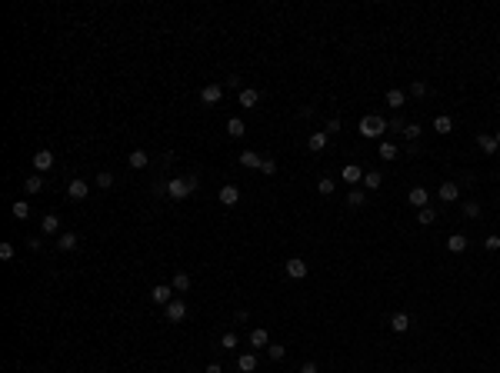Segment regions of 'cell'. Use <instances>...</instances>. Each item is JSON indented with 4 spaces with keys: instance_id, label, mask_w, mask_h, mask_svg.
Instances as JSON below:
<instances>
[{
    "instance_id": "cell-1",
    "label": "cell",
    "mask_w": 500,
    "mask_h": 373,
    "mask_svg": "<svg viewBox=\"0 0 500 373\" xmlns=\"http://www.w3.org/2000/svg\"><path fill=\"white\" fill-rule=\"evenodd\" d=\"M357 130H360L364 140H377V137H384V133H387V120H384V117H377V114H367L360 123H357Z\"/></svg>"
},
{
    "instance_id": "cell-2",
    "label": "cell",
    "mask_w": 500,
    "mask_h": 373,
    "mask_svg": "<svg viewBox=\"0 0 500 373\" xmlns=\"http://www.w3.org/2000/svg\"><path fill=\"white\" fill-rule=\"evenodd\" d=\"M194 187H197V177L190 173V177H184V180H167V197H174V200H184V197H190L194 193Z\"/></svg>"
},
{
    "instance_id": "cell-3",
    "label": "cell",
    "mask_w": 500,
    "mask_h": 373,
    "mask_svg": "<svg viewBox=\"0 0 500 373\" xmlns=\"http://www.w3.org/2000/svg\"><path fill=\"white\" fill-rule=\"evenodd\" d=\"M164 316H167L170 323H180V320L187 316V304H184V300H170V304L164 307Z\"/></svg>"
},
{
    "instance_id": "cell-4",
    "label": "cell",
    "mask_w": 500,
    "mask_h": 373,
    "mask_svg": "<svg viewBox=\"0 0 500 373\" xmlns=\"http://www.w3.org/2000/svg\"><path fill=\"white\" fill-rule=\"evenodd\" d=\"M284 270H287V277H290V280H304L307 273H311V270H307V263H304L300 257H290V260H287V267H284Z\"/></svg>"
},
{
    "instance_id": "cell-5",
    "label": "cell",
    "mask_w": 500,
    "mask_h": 373,
    "mask_svg": "<svg viewBox=\"0 0 500 373\" xmlns=\"http://www.w3.org/2000/svg\"><path fill=\"white\" fill-rule=\"evenodd\" d=\"M174 293H177V290H174L170 283H157V287H153V293H150V297H153V304L167 307V304H170V300H174Z\"/></svg>"
},
{
    "instance_id": "cell-6",
    "label": "cell",
    "mask_w": 500,
    "mask_h": 373,
    "mask_svg": "<svg viewBox=\"0 0 500 373\" xmlns=\"http://www.w3.org/2000/svg\"><path fill=\"white\" fill-rule=\"evenodd\" d=\"M50 167H54V153L50 150H37V153H33V170H37V173H47Z\"/></svg>"
},
{
    "instance_id": "cell-7",
    "label": "cell",
    "mask_w": 500,
    "mask_h": 373,
    "mask_svg": "<svg viewBox=\"0 0 500 373\" xmlns=\"http://www.w3.org/2000/svg\"><path fill=\"white\" fill-rule=\"evenodd\" d=\"M220 97H223V87H220V83H207V87L200 90V100L203 103H220Z\"/></svg>"
},
{
    "instance_id": "cell-8",
    "label": "cell",
    "mask_w": 500,
    "mask_h": 373,
    "mask_svg": "<svg viewBox=\"0 0 500 373\" xmlns=\"http://www.w3.org/2000/svg\"><path fill=\"white\" fill-rule=\"evenodd\" d=\"M340 180H343V184H360V180H364V170L357 164H347L340 170Z\"/></svg>"
},
{
    "instance_id": "cell-9",
    "label": "cell",
    "mask_w": 500,
    "mask_h": 373,
    "mask_svg": "<svg viewBox=\"0 0 500 373\" xmlns=\"http://www.w3.org/2000/svg\"><path fill=\"white\" fill-rule=\"evenodd\" d=\"M407 200H410V203H413L417 210H424V207H427V200H430V193H427L424 187H410V193H407Z\"/></svg>"
},
{
    "instance_id": "cell-10",
    "label": "cell",
    "mask_w": 500,
    "mask_h": 373,
    "mask_svg": "<svg viewBox=\"0 0 500 373\" xmlns=\"http://www.w3.org/2000/svg\"><path fill=\"white\" fill-rule=\"evenodd\" d=\"M217 197H220L223 207H234V203L240 200V190H237L234 184H227V187H220V193H217Z\"/></svg>"
},
{
    "instance_id": "cell-11",
    "label": "cell",
    "mask_w": 500,
    "mask_h": 373,
    "mask_svg": "<svg viewBox=\"0 0 500 373\" xmlns=\"http://www.w3.org/2000/svg\"><path fill=\"white\" fill-rule=\"evenodd\" d=\"M237 160H240V167H247V170H260V164H264V157H260V153H253V150H244Z\"/></svg>"
},
{
    "instance_id": "cell-12",
    "label": "cell",
    "mask_w": 500,
    "mask_h": 373,
    "mask_svg": "<svg viewBox=\"0 0 500 373\" xmlns=\"http://www.w3.org/2000/svg\"><path fill=\"white\" fill-rule=\"evenodd\" d=\"M477 147H480V150L484 153H497V137H494V133H477Z\"/></svg>"
},
{
    "instance_id": "cell-13",
    "label": "cell",
    "mask_w": 500,
    "mask_h": 373,
    "mask_svg": "<svg viewBox=\"0 0 500 373\" xmlns=\"http://www.w3.org/2000/svg\"><path fill=\"white\" fill-rule=\"evenodd\" d=\"M87 193H90V187L83 184V180H70V187H67V197H70V200H83Z\"/></svg>"
},
{
    "instance_id": "cell-14",
    "label": "cell",
    "mask_w": 500,
    "mask_h": 373,
    "mask_svg": "<svg viewBox=\"0 0 500 373\" xmlns=\"http://www.w3.org/2000/svg\"><path fill=\"white\" fill-rule=\"evenodd\" d=\"M437 197H440L443 203H454L457 197H460V187H457V184H450V180H447V184H443V187L437 190Z\"/></svg>"
},
{
    "instance_id": "cell-15",
    "label": "cell",
    "mask_w": 500,
    "mask_h": 373,
    "mask_svg": "<svg viewBox=\"0 0 500 373\" xmlns=\"http://www.w3.org/2000/svg\"><path fill=\"white\" fill-rule=\"evenodd\" d=\"M127 164H130L133 170H144V167L150 164V157H147V150H130V157H127Z\"/></svg>"
},
{
    "instance_id": "cell-16",
    "label": "cell",
    "mask_w": 500,
    "mask_h": 373,
    "mask_svg": "<svg viewBox=\"0 0 500 373\" xmlns=\"http://www.w3.org/2000/svg\"><path fill=\"white\" fill-rule=\"evenodd\" d=\"M257 103H260V90L244 87V90H240V107H257Z\"/></svg>"
},
{
    "instance_id": "cell-17",
    "label": "cell",
    "mask_w": 500,
    "mask_h": 373,
    "mask_svg": "<svg viewBox=\"0 0 500 373\" xmlns=\"http://www.w3.org/2000/svg\"><path fill=\"white\" fill-rule=\"evenodd\" d=\"M170 287H174L177 293H187V290H190V273L177 270V273H174V280H170Z\"/></svg>"
},
{
    "instance_id": "cell-18",
    "label": "cell",
    "mask_w": 500,
    "mask_h": 373,
    "mask_svg": "<svg viewBox=\"0 0 500 373\" xmlns=\"http://www.w3.org/2000/svg\"><path fill=\"white\" fill-rule=\"evenodd\" d=\"M250 347H270V333H267L264 327L250 330Z\"/></svg>"
},
{
    "instance_id": "cell-19",
    "label": "cell",
    "mask_w": 500,
    "mask_h": 373,
    "mask_svg": "<svg viewBox=\"0 0 500 373\" xmlns=\"http://www.w3.org/2000/svg\"><path fill=\"white\" fill-rule=\"evenodd\" d=\"M40 230H44L47 237H54V234L60 230V220H57L54 214H44V220H40Z\"/></svg>"
},
{
    "instance_id": "cell-20",
    "label": "cell",
    "mask_w": 500,
    "mask_h": 373,
    "mask_svg": "<svg viewBox=\"0 0 500 373\" xmlns=\"http://www.w3.org/2000/svg\"><path fill=\"white\" fill-rule=\"evenodd\" d=\"M360 184L367 187V190H377L380 184H384V173H380V170H367V173H364V180H360Z\"/></svg>"
},
{
    "instance_id": "cell-21",
    "label": "cell",
    "mask_w": 500,
    "mask_h": 373,
    "mask_svg": "<svg viewBox=\"0 0 500 373\" xmlns=\"http://www.w3.org/2000/svg\"><path fill=\"white\" fill-rule=\"evenodd\" d=\"M387 103H390V107H404V103H407V94L400 87H390V90H387Z\"/></svg>"
},
{
    "instance_id": "cell-22",
    "label": "cell",
    "mask_w": 500,
    "mask_h": 373,
    "mask_svg": "<svg viewBox=\"0 0 500 373\" xmlns=\"http://www.w3.org/2000/svg\"><path fill=\"white\" fill-rule=\"evenodd\" d=\"M407 327H410V316H407V313H393L390 316V330H393V333H404Z\"/></svg>"
},
{
    "instance_id": "cell-23",
    "label": "cell",
    "mask_w": 500,
    "mask_h": 373,
    "mask_svg": "<svg viewBox=\"0 0 500 373\" xmlns=\"http://www.w3.org/2000/svg\"><path fill=\"white\" fill-rule=\"evenodd\" d=\"M24 190H27V193H40V190H44V173H33V177H27V180H24Z\"/></svg>"
},
{
    "instance_id": "cell-24",
    "label": "cell",
    "mask_w": 500,
    "mask_h": 373,
    "mask_svg": "<svg viewBox=\"0 0 500 373\" xmlns=\"http://www.w3.org/2000/svg\"><path fill=\"white\" fill-rule=\"evenodd\" d=\"M447 250L450 253H463V250H467V237H463V234H454L447 240Z\"/></svg>"
},
{
    "instance_id": "cell-25",
    "label": "cell",
    "mask_w": 500,
    "mask_h": 373,
    "mask_svg": "<svg viewBox=\"0 0 500 373\" xmlns=\"http://www.w3.org/2000/svg\"><path fill=\"white\" fill-rule=\"evenodd\" d=\"M237 370H240V373H253V370H257V357H253V353H244L240 360H237Z\"/></svg>"
},
{
    "instance_id": "cell-26",
    "label": "cell",
    "mask_w": 500,
    "mask_h": 373,
    "mask_svg": "<svg viewBox=\"0 0 500 373\" xmlns=\"http://www.w3.org/2000/svg\"><path fill=\"white\" fill-rule=\"evenodd\" d=\"M307 147H311L314 153L327 150V133H311V140H307Z\"/></svg>"
},
{
    "instance_id": "cell-27",
    "label": "cell",
    "mask_w": 500,
    "mask_h": 373,
    "mask_svg": "<svg viewBox=\"0 0 500 373\" xmlns=\"http://www.w3.org/2000/svg\"><path fill=\"white\" fill-rule=\"evenodd\" d=\"M434 130H437V133H450V130H454V120H450L447 114L434 117Z\"/></svg>"
},
{
    "instance_id": "cell-28",
    "label": "cell",
    "mask_w": 500,
    "mask_h": 373,
    "mask_svg": "<svg viewBox=\"0 0 500 373\" xmlns=\"http://www.w3.org/2000/svg\"><path fill=\"white\" fill-rule=\"evenodd\" d=\"M77 243H80V237H77V234H60L57 247L60 250H77Z\"/></svg>"
},
{
    "instance_id": "cell-29",
    "label": "cell",
    "mask_w": 500,
    "mask_h": 373,
    "mask_svg": "<svg viewBox=\"0 0 500 373\" xmlns=\"http://www.w3.org/2000/svg\"><path fill=\"white\" fill-rule=\"evenodd\" d=\"M397 144H390V140H384V144H380V160H397Z\"/></svg>"
},
{
    "instance_id": "cell-30",
    "label": "cell",
    "mask_w": 500,
    "mask_h": 373,
    "mask_svg": "<svg viewBox=\"0 0 500 373\" xmlns=\"http://www.w3.org/2000/svg\"><path fill=\"white\" fill-rule=\"evenodd\" d=\"M364 200H367V193H364V190L360 187H357V190H350V193H347V207H364Z\"/></svg>"
},
{
    "instance_id": "cell-31",
    "label": "cell",
    "mask_w": 500,
    "mask_h": 373,
    "mask_svg": "<svg viewBox=\"0 0 500 373\" xmlns=\"http://www.w3.org/2000/svg\"><path fill=\"white\" fill-rule=\"evenodd\" d=\"M10 214L17 217V220H27V217H30V203H27V200H17V203L10 207Z\"/></svg>"
},
{
    "instance_id": "cell-32",
    "label": "cell",
    "mask_w": 500,
    "mask_h": 373,
    "mask_svg": "<svg viewBox=\"0 0 500 373\" xmlns=\"http://www.w3.org/2000/svg\"><path fill=\"white\" fill-rule=\"evenodd\" d=\"M244 130H247V127H244L240 117H230V120H227V133H230V137H244Z\"/></svg>"
},
{
    "instance_id": "cell-33",
    "label": "cell",
    "mask_w": 500,
    "mask_h": 373,
    "mask_svg": "<svg viewBox=\"0 0 500 373\" xmlns=\"http://www.w3.org/2000/svg\"><path fill=\"white\" fill-rule=\"evenodd\" d=\"M417 220L424 223V227H430V223L437 220V210H434V207H424V210H417Z\"/></svg>"
},
{
    "instance_id": "cell-34",
    "label": "cell",
    "mask_w": 500,
    "mask_h": 373,
    "mask_svg": "<svg viewBox=\"0 0 500 373\" xmlns=\"http://www.w3.org/2000/svg\"><path fill=\"white\" fill-rule=\"evenodd\" d=\"M237 347H240V336L237 333H223L220 336V350H237Z\"/></svg>"
},
{
    "instance_id": "cell-35",
    "label": "cell",
    "mask_w": 500,
    "mask_h": 373,
    "mask_svg": "<svg viewBox=\"0 0 500 373\" xmlns=\"http://www.w3.org/2000/svg\"><path fill=\"white\" fill-rule=\"evenodd\" d=\"M317 190H320V193H323V197H330V193H334V190H337V184H334V177H320V180H317Z\"/></svg>"
},
{
    "instance_id": "cell-36",
    "label": "cell",
    "mask_w": 500,
    "mask_h": 373,
    "mask_svg": "<svg viewBox=\"0 0 500 373\" xmlns=\"http://www.w3.org/2000/svg\"><path fill=\"white\" fill-rule=\"evenodd\" d=\"M267 357H270V360H284L287 347H284V343H270V347H267Z\"/></svg>"
},
{
    "instance_id": "cell-37",
    "label": "cell",
    "mask_w": 500,
    "mask_h": 373,
    "mask_svg": "<svg viewBox=\"0 0 500 373\" xmlns=\"http://www.w3.org/2000/svg\"><path fill=\"white\" fill-rule=\"evenodd\" d=\"M404 137H407V144H417V140H420V123H407Z\"/></svg>"
},
{
    "instance_id": "cell-38",
    "label": "cell",
    "mask_w": 500,
    "mask_h": 373,
    "mask_svg": "<svg viewBox=\"0 0 500 373\" xmlns=\"http://www.w3.org/2000/svg\"><path fill=\"white\" fill-rule=\"evenodd\" d=\"M97 187H100V190L114 187V173H110V170H100V173H97Z\"/></svg>"
},
{
    "instance_id": "cell-39",
    "label": "cell",
    "mask_w": 500,
    "mask_h": 373,
    "mask_svg": "<svg viewBox=\"0 0 500 373\" xmlns=\"http://www.w3.org/2000/svg\"><path fill=\"white\" fill-rule=\"evenodd\" d=\"M463 217H470V220H477V217H480V203H463Z\"/></svg>"
},
{
    "instance_id": "cell-40",
    "label": "cell",
    "mask_w": 500,
    "mask_h": 373,
    "mask_svg": "<svg viewBox=\"0 0 500 373\" xmlns=\"http://www.w3.org/2000/svg\"><path fill=\"white\" fill-rule=\"evenodd\" d=\"M387 130H393V133H404L407 130V123H404V117H393L390 123H387Z\"/></svg>"
},
{
    "instance_id": "cell-41",
    "label": "cell",
    "mask_w": 500,
    "mask_h": 373,
    "mask_svg": "<svg viewBox=\"0 0 500 373\" xmlns=\"http://www.w3.org/2000/svg\"><path fill=\"white\" fill-rule=\"evenodd\" d=\"M410 94H413V97H427V83H424V80H413V83H410Z\"/></svg>"
},
{
    "instance_id": "cell-42",
    "label": "cell",
    "mask_w": 500,
    "mask_h": 373,
    "mask_svg": "<svg viewBox=\"0 0 500 373\" xmlns=\"http://www.w3.org/2000/svg\"><path fill=\"white\" fill-rule=\"evenodd\" d=\"M260 170H264L267 177H273V173H277V164H273L270 157H264V164H260Z\"/></svg>"
},
{
    "instance_id": "cell-43",
    "label": "cell",
    "mask_w": 500,
    "mask_h": 373,
    "mask_svg": "<svg viewBox=\"0 0 500 373\" xmlns=\"http://www.w3.org/2000/svg\"><path fill=\"white\" fill-rule=\"evenodd\" d=\"M484 247H487L490 253H494V250H500V237H497V234H490L487 240H484Z\"/></svg>"
},
{
    "instance_id": "cell-44",
    "label": "cell",
    "mask_w": 500,
    "mask_h": 373,
    "mask_svg": "<svg viewBox=\"0 0 500 373\" xmlns=\"http://www.w3.org/2000/svg\"><path fill=\"white\" fill-rule=\"evenodd\" d=\"M0 260H13V247H10V243H0Z\"/></svg>"
},
{
    "instance_id": "cell-45",
    "label": "cell",
    "mask_w": 500,
    "mask_h": 373,
    "mask_svg": "<svg viewBox=\"0 0 500 373\" xmlns=\"http://www.w3.org/2000/svg\"><path fill=\"white\" fill-rule=\"evenodd\" d=\"M340 120H337V117H334V120H327V137H330V133H340Z\"/></svg>"
},
{
    "instance_id": "cell-46",
    "label": "cell",
    "mask_w": 500,
    "mask_h": 373,
    "mask_svg": "<svg viewBox=\"0 0 500 373\" xmlns=\"http://www.w3.org/2000/svg\"><path fill=\"white\" fill-rule=\"evenodd\" d=\"M207 373H223V367L220 363H207Z\"/></svg>"
},
{
    "instance_id": "cell-47",
    "label": "cell",
    "mask_w": 500,
    "mask_h": 373,
    "mask_svg": "<svg viewBox=\"0 0 500 373\" xmlns=\"http://www.w3.org/2000/svg\"><path fill=\"white\" fill-rule=\"evenodd\" d=\"M300 373H317V363H304V367H300Z\"/></svg>"
},
{
    "instance_id": "cell-48",
    "label": "cell",
    "mask_w": 500,
    "mask_h": 373,
    "mask_svg": "<svg viewBox=\"0 0 500 373\" xmlns=\"http://www.w3.org/2000/svg\"><path fill=\"white\" fill-rule=\"evenodd\" d=\"M494 137H497V144H500V130H497V133H494Z\"/></svg>"
}]
</instances>
